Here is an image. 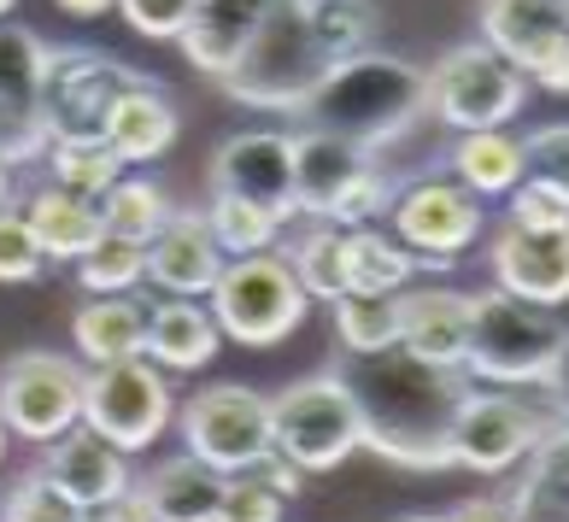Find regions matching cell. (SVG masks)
Segmentation results:
<instances>
[{"instance_id":"obj_1","label":"cell","mask_w":569,"mask_h":522,"mask_svg":"<svg viewBox=\"0 0 569 522\" xmlns=\"http://www.w3.org/2000/svg\"><path fill=\"white\" fill-rule=\"evenodd\" d=\"M335 370L358 400L370 452H382L406 470H452V429L463 400L476 393L463 382V370L429 364L406 347L347 352Z\"/></svg>"},{"instance_id":"obj_2","label":"cell","mask_w":569,"mask_h":522,"mask_svg":"<svg viewBox=\"0 0 569 522\" xmlns=\"http://www.w3.org/2000/svg\"><path fill=\"white\" fill-rule=\"evenodd\" d=\"M300 118H311V130L358 141L365 153H382L388 141L417 130V118H429V71L370 48L358 59H341L323 77V89L306 100Z\"/></svg>"},{"instance_id":"obj_3","label":"cell","mask_w":569,"mask_h":522,"mask_svg":"<svg viewBox=\"0 0 569 522\" xmlns=\"http://www.w3.org/2000/svg\"><path fill=\"white\" fill-rule=\"evenodd\" d=\"M329 71L335 59L323 53L318 30H311L306 0H282L259 24V36L247 41V53L229 66V77L218 82L229 100H241L252 112H306V100L323 89Z\"/></svg>"},{"instance_id":"obj_4","label":"cell","mask_w":569,"mask_h":522,"mask_svg":"<svg viewBox=\"0 0 569 522\" xmlns=\"http://www.w3.org/2000/svg\"><path fill=\"white\" fill-rule=\"evenodd\" d=\"M563 341H569V323L558 318V305L517 300L505 288L470 294V352H463V370L481 375V382H493V388L552 382Z\"/></svg>"},{"instance_id":"obj_5","label":"cell","mask_w":569,"mask_h":522,"mask_svg":"<svg viewBox=\"0 0 569 522\" xmlns=\"http://www.w3.org/2000/svg\"><path fill=\"white\" fill-rule=\"evenodd\" d=\"M399 182L365 153L358 141L335 135V130H300L293 135V200L300 218H323V223H376L393 205Z\"/></svg>"},{"instance_id":"obj_6","label":"cell","mask_w":569,"mask_h":522,"mask_svg":"<svg viewBox=\"0 0 569 522\" xmlns=\"http://www.w3.org/2000/svg\"><path fill=\"white\" fill-rule=\"evenodd\" d=\"M270 441L277 452H288L306 475H323L335 464L365 446V416H358L352 388L341 382V370H318L288 382L270 400Z\"/></svg>"},{"instance_id":"obj_7","label":"cell","mask_w":569,"mask_h":522,"mask_svg":"<svg viewBox=\"0 0 569 522\" xmlns=\"http://www.w3.org/2000/svg\"><path fill=\"white\" fill-rule=\"evenodd\" d=\"M206 305H212L223 341L264 352V347H282L306 323L311 294L300 288V277L288 270L282 253H247V259L223 264V277L206 294Z\"/></svg>"},{"instance_id":"obj_8","label":"cell","mask_w":569,"mask_h":522,"mask_svg":"<svg viewBox=\"0 0 569 522\" xmlns=\"http://www.w3.org/2000/svg\"><path fill=\"white\" fill-rule=\"evenodd\" d=\"M522 100H529V77L488 41H463V48L440 53V66H429V118H440L447 130H505Z\"/></svg>"},{"instance_id":"obj_9","label":"cell","mask_w":569,"mask_h":522,"mask_svg":"<svg viewBox=\"0 0 569 522\" xmlns=\"http://www.w3.org/2000/svg\"><path fill=\"white\" fill-rule=\"evenodd\" d=\"M177 416V393L164 382V370L136 352V359L118 364H89V388H82V423H89L100 441H112L123 452L153 446Z\"/></svg>"},{"instance_id":"obj_10","label":"cell","mask_w":569,"mask_h":522,"mask_svg":"<svg viewBox=\"0 0 569 522\" xmlns=\"http://www.w3.org/2000/svg\"><path fill=\"white\" fill-rule=\"evenodd\" d=\"M130 82H136V71L100 48H77V41L71 48H48V66H41V118H48V135L53 141L107 135V118Z\"/></svg>"},{"instance_id":"obj_11","label":"cell","mask_w":569,"mask_h":522,"mask_svg":"<svg viewBox=\"0 0 569 522\" xmlns=\"http://www.w3.org/2000/svg\"><path fill=\"white\" fill-rule=\"evenodd\" d=\"M82 388L89 370L66 352H18L0 364V416L18 441L48 446L82 423Z\"/></svg>"},{"instance_id":"obj_12","label":"cell","mask_w":569,"mask_h":522,"mask_svg":"<svg viewBox=\"0 0 569 522\" xmlns=\"http://www.w3.org/2000/svg\"><path fill=\"white\" fill-rule=\"evenodd\" d=\"M481 194H470L458 177H417L393 194L388 223L393 235L417 253V264L452 270L481 241Z\"/></svg>"},{"instance_id":"obj_13","label":"cell","mask_w":569,"mask_h":522,"mask_svg":"<svg viewBox=\"0 0 569 522\" xmlns=\"http://www.w3.org/2000/svg\"><path fill=\"white\" fill-rule=\"evenodd\" d=\"M177 423H182V446L194 452L200 464H212L218 475H241L277 446L270 441V400L241 388V382L200 388L194 400L182 405Z\"/></svg>"},{"instance_id":"obj_14","label":"cell","mask_w":569,"mask_h":522,"mask_svg":"<svg viewBox=\"0 0 569 522\" xmlns=\"http://www.w3.org/2000/svg\"><path fill=\"white\" fill-rule=\"evenodd\" d=\"M481 41L546 94H569V18L563 0H481Z\"/></svg>"},{"instance_id":"obj_15","label":"cell","mask_w":569,"mask_h":522,"mask_svg":"<svg viewBox=\"0 0 569 522\" xmlns=\"http://www.w3.org/2000/svg\"><path fill=\"white\" fill-rule=\"evenodd\" d=\"M540 411L511 400V393H470L458 411V429H452V464L458 470H476V475H505L517 470L540 441H546Z\"/></svg>"},{"instance_id":"obj_16","label":"cell","mask_w":569,"mask_h":522,"mask_svg":"<svg viewBox=\"0 0 569 522\" xmlns=\"http://www.w3.org/2000/svg\"><path fill=\"white\" fill-rule=\"evenodd\" d=\"M41 66H48V41L0 24V159L30 164L48 153V118H41Z\"/></svg>"},{"instance_id":"obj_17","label":"cell","mask_w":569,"mask_h":522,"mask_svg":"<svg viewBox=\"0 0 569 522\" xmlns=\"http://www.w3.org/2000/svg\"><path fill=\"white\" fill-rule=\"evenodd\" d=\"M212 194L252 200L282 223L300 218L293 200V135L288 130H241L212 153Z\"/></svg>"},{"instance_id":"obj_18","label":"cell","mask_w":569,"mask_h":522,"mask_svg":"<svg viewBox=\"0 0 569 522\" xmlns=\"http://www.w3.org/2000/svg\"><path fill=\"white\" fill-rule=\"evenodd\" d=\"M41 475H48L59 493H71L82 511L118 505V499L136 493V482H130V452L112 446V441H100L89 423H77V429L59 434V441L41 446Z\"/></svg>"},{"instance_id":"obj_19","label":"cell","mask_w":569,"mask_h":522,"mask_svg":"<svg viewBox=\"0 0 569 522\" xmlns=\"http://www.w3.org/2000/svg\"><path fill=\"white\" fill-rule=\"evenodd\" d=\"M493 288L535 305H569V229H517L505 223L493 247Z\"/></svg>"},{"instance_id":"obj_20","label":"cell","mask_w":569,"mask_h":522,"mask_svg":"<svg viewBox=\"0 0 569 522\" xmlns=\"http://www.w3.org/2000/svg\"><path fill=\"white\" fill-rule=\"evenodd\" d=\"M229 253L218 247L206 212H171V223L147 241V282L177 300H206L223 277Z\"/></svg>"},{"instance_id":"obj_21","label":"cell","mask_w":569,"mask_h":522,"mask_svg":"<svg viewBox=\"0 0 569 522\" xmlns=\"http://www.w3.org/2000/svg\"><path fill=\"white\" fill-rule=\"evenodd\" d=\"M277 7L282 0H194V18L177 36V48L188 66L218 82V77H229V66L247 53V41L259 36V24Z\"/></svg>"},{"instance_id":"obj_22","label":"cell","mask_w":569,"mask_h":522,"mask_svg":"<svg viewBox=\"0 0 569 522\" xmlns=\"http://www.w3.org/2000/svg\"><path fill=\"white\" fill-rule=\"evenodd\" d=\"M399 347L429 364L463 370V352H470V294H458V288H406L399 294Z\"/></svg>"},{"instance_id":"obj_23","label":"cell","mask_w":569,"mask_h":522,"mask_svg":"<svg viewBox=\"0 0 569 522\" xmlns=\"http://www.w3.org/2000/svg\"><path fill=\"white\" fill-rule=\"evenodd\" d=\"M177 130H182V118H177V100L159 89V82H147L136 77L130 89L118 94V107L107 118V148L123 159V164H153L177 148Z\"/></svg>"},{"instance_id":"obj_24","label":"cell","mask_w":569,"mask_h":522,"mask_svg":"<svg viewBox=\"0 0 569 522\" xmlns=\"http://www.w3.org/2000/svg\"><path fill=\"white\" fill-rule=\"evenodd\" d=\"M223 482L212 464H200L194 452H177L153 464L136 482V499L147 505L153 522H218V499H223Z\"/></svg>"},{"instance_id":"obj_25","label":"cell","mask_w":569,"mask_h":522,"mask_svg":"<svg viewBox=\"0 0 569 522\" xmlns=\"http://www.w3.org/2000/svg\"><path fill=\"white\" fill-rule=\"evenodd\" d=\"M218 347H223V329H218V318H212V305L164 294L153 311H147V341H141V352H147L159 370H206V364L218 359Z\"/></svg>"},{"instance_id":"obj_26","label":"cell","mask_w":569,"mask_h":522,"mask_svg":"<svg viewBox=\"0 0 569 522\" xmlns=\"http://www.w3.org/2000/svg\"><path fill=\"white\" fill-rule=\"evenodd\" d=\"M24 218H30L41 253H48V264H53V259H71V264H77L100 235H107L100 200L71 194V188H59V182H41V188H36V194L24 200Z\"/></svg>"},{"instance_id":"obj_27","label":"cell","mask_w":569,"mask_h":522,"mask_svg":"<svg viewBox=\"0 0 569 522\" xmlns=\"http://www.w3.org/2000/svg\"><path fill=\"white\" fill-rule=\"evenodd\" d=\"M71 341L89 364H118L136 359L147 341V311L130 294H89V305H77Z\"/></svg>"},{"instance_id":"obj_28","label":"cell","mask_w":569,"mask_h":522,"mask_svg":"<svg viewBox=\"0 0 569 522\" xmlns=\"http://www.w3.org/2000/svg\"><path fill=\"white\" fill-rule=\"evenodd\" d=\"M511 505L522 522H569V423H558L522 458V482L511 488Z\"/></svg>"},{"instance_id":"obj_29","label":"cell","mask_w":569,"mask_h":522,"mask_svg":"<svg viewBox=\"0 0 569 522\" xmlns=\"http://www.w3.org/2000/svg\"><path fill=\"white\" fill-rule=\"evenodd\" d=\"M417 277V253L376 223L347 229V294H406Z\"/></svg>"},{"instance_id":"obj_30","label":"cell","mask_w":569,"mask_h":522,"mask_svg":"<svg viewBox=\"0 0 569 522\" xmlns=\"http://www.w3.org/2000/svg\"><path fill=\"white\" fill-rule=\"evenodd\" d=\"M522 141L511 130H463L458 148H452V177L470 188V194L493 200V194H511L522 182Z\"/></svg>"},{"instance_id":"obj_31","label":"cell","mask_w":569,"mask_h":522,"mask_svg":"<svg viewBox=\"0 0 569 522\" xmlns=\"http://www.w3.org/2000/svg\"><path fill=\"white\" fill-rule=\"evenodd\" d=\"M288 270L300 277V288L311 300H323L335 305L347 294V229L341 223H323V218H311V229H300V235L288 241Z\"/></svg>"},{"instance_id":"obj_32","label":"cell","mask_w":569,"mask_h":522,"mask_svg":"<svg viewBox=\"0 0 569 522\" xmlns=\"http://www.w3.org/2000/svg\"><path fill=\"white\" fill-rule=\"evenodd\" d=\"M171 194L153 182V177H136V171H123L112 188H107V200H100V218H107L112 235H130V241H153L164 223H171Z\"/></svg>"},{"instance_id":"obj_33","label":"cell","mask_w":569,"mask_h":522,"mask_svg":"<svg viewBox=\"0 0 569 522\" xmlns=\"http://www.w3.org/2000/svg\"><path fill=\"white\" fill-rule=\"evenodd\" d=\"M130 171L107 135H89V141H48V182L71 188V194H89V200H107V188Z\"/></svg>"},{"instance_id":"obj_34","label":"cell","mask_w":569,"mask_h":522,"mask_svg":"<svg viewBox=\"0 0 569 522\" xmlns=\"http://www.w3.org/2000/svg\"><path fill=\"white\" fill-rule=\"evenodd\" d=\"M141 282H147V247L130 235H112V229L77 259L82 294H136Z\"/></svg>"},{"instance_id":"obj_35","label":"cell","mask_w":569,"mask_h":522,"mask_svg":"<svg viewBox=\"0 0 569 522\" xmlns=\"http://www.w3.org/2000/svg\"><path fill=\"white\" fill-rule=\"evenodd\" d=\"M335 341H341V352L399 347V294H341L335 300Z\"/></svg>"},{"instance_id":"obj_36","label":"cell","mask_w":569,"mask_h":522,"mask_svg":"<svg viewBox=\"0 0 569 522\" xmlns=\"http://www.w3.org/2000/svg\"><path fill=\"white\" fill-rule=\"evenodd\" d=\"M206 223H212V235L229 259H247V253H270V247L282 241V218L264 212V205L252 200H236V194H212V205H206Z\"/></svg>"},{"instance_id":"obj_37","label":"cell","mask_w":569,"mask_h":522,"mask_svg":"<svg viewBox=\"0 0 569 522\" xmlns=\"http://www.w3.org/2000/svg\"><path fill=\"white\" fill-rule=\"evenodd\" d=\"M311 12V30H318L323 53L341 66V59H358L370 53L376 30H382V12H376V0H306Z\"/></svg>"},{"instance_id":"obj_38","label":"cell","mask_w":569,"mask_h":522,"mask_svg":"<svg viewBox=\"0 0 569 522\" xmlns=\"http://www.w3.org/2000/svg\"><path fill=\"white\" fill-rule=\"evenodd\" d=\"M82 516H89V511H82L71 493H59L41 470L18 475L12 493L0 499V522H82Z\"/></svg>"},{"instance_id":"obj_39","label":"cell","mask_w":569,"mask_h":522,"mask_svg":"<svg viewBox=\"0 0 569 522\" xmlns=\"http://www.w3.org/2000/svg\"><path fill=\"white\" fill-rule=\"evenodd\" d=\"M41 270H48V253H41L36 229L24 218V205H0V282L18 288V282H36Z\"/></svg>"},{"instance_id":"obj_40","label":"cell","mask_w":569,"mask_h":522,"mask_svg":"<svg viewBox=\"0 0 569 522\" xmlns=\"http://www.w3.org/2000/svg\"><path fill=\"white\" fill-rule=\"evenodd\" d=\"M282 511H288V499L270 482H259L252 470H241V475H229V482H223L218 522H282Z\"/></svg>"},{"instance_id":"obj_41","label":"cell","mask_w":569,"mask_h":522,"mask_svg":"<svg viewBox=\"0 0 569 522\" xmlns=\"http://www.w3.org/2000/svg\"><path fill=\"white\" fill-rule=\"evenodd\" d=\"M505 200H511V223L517 229H569V194L552 188L546 177H522Z\"/></svg>"},{"instance_id":"obj_42","label":"cell","mask_w":569,"mask_h":522,"mask_svg":"<svg viewBox=\"0 0 569 522\" xmlns=\"http://www.w3.org/2000/svg\"><path fill=\"white\" fill-rule=\"evenodd\" d=\"M118 12L147 41H177L188 30V18H194V0H118Z\"/></svg>"},{"instance_id":"obj_43","label":"cell","mask_w":569,"mask_h":522,"mask_svg":"<svg viewBox=\"0 0 569 522\" xmlns=\"http://www.w3.org/2000/svg\"><path fill=\"white\" fill-rule=\"evenodd\" d=\"M522 177H546L552 188L569 194V123H546V130L522 135Z\"/></svg>"},{"instance_id":"obj_44","label":"cell","mask_w":569,"mask_h":522,"mask_svg":"<svg viewBox=\"0 0 569 522\" xmlns=\"http://www.w3.org/2000/svg\"><path fill=\"white\" fill-rule=\"evenodd\" d=\"M252 475H259V482H270L282 499H300V488H306V470L293 464L288 452H277V446H270V452L259 458V464H252Z\"/></svg>"},{"instance_id":"obj_45","label":"cell","mask_w":569,"mask_h":522,"mask_svg":"<svg viewBox=\"0 0 569 522\" xmlns=\"http://www.w3.org/2000/svg\"><path fill=\"white\" fill-rule=\"evenodd\" d=\"M447 522H522L511 499H463L458 511H447Z\"/></svg>"},{"instance_id":"obj_46","label":"cell","mask_w":569,"mask_h":522,"mask_svg":"<svg viewBox=\"0 0 569 522\" xmlns=\"http://www.w3.org/2000/svg\"><path fill=\"white\" fill-rule=\"evenodd\" d=\"M82 522H153V516H147V505L130 493V499H118V505H100V511H89Z\"/></svg>"},{"instance_id":"obj_47","label":"cell","mask_w":569,"mask_h":522,"mask_svg":"<svg viewBox=\"0 0 569 522\" xmlns=\"http://www.w3.org/2000/svg\"><path fill=\"white\" fill-rule=\"evenodd\" d=\"M59 12H71V18H100V12H112L118 0H53Z\"/></svg>"},{"instance_id":"obj_48","label":"cell","mask_w":569,"mask_h":522,"mask_svg":"<svg viewBox=\"0 0 569 522\" xmlns=\"http://www.w3.org/2000/svg\"><path fill=\"white\" fill-rule=\"evenodd\" d=\"M552 393H558V405H563V416H569V341H563V359H558V370H552Z\"/></svg>"},{"instance_id":"obj_49","label":"cell","mask_w":569,"mask_h":522,"mask_svg":"<svg viewBox=\"0 0 569 522\" xmlns=\"http://www.w3.org/2000/svg\"><path fill=\"white\" fill-rule=\"evenodd\" d=\"M7 188H12V164L0 159V205H7Z\"/></svg>"},{"instance_id":"obj_50","label":"cell","mask_w":569,"mask_h":522,"mask_svg":"<svg viewBox=\"0 0 569 522\" xmlns=\"http://www.w3.org/2000/svg\"><path fill=\"white\" fill-rule=\"evenodd\" d=\"M7 434H12V429H7V416H0V458H7Z\"/></svg>"},{"instance_id":"obj_51","label":"cell","mask_w":569,"mask_h":522,"mask_svg":"<svg viewBox=\"0 0 569 522\" xmlns=\"http://www.w3.org/2000/svg\"><path fill=\"white\" fill-rule=\"evenodd\" d=\"M399 522H447V516H399Z\"/></svg>"},{"instance_id":"obj_52","label":"cell","mask_w":569,"mask_h":522,"mask_svg":"<svg viewBox=\"0 0 569 522\" xmlns=\"http://www.w3.org/2000/svg\"><path fill=\"white\" fill-rule=\"evenodd\" d=\"M12 7H18V0H0V18H7V12H12Z\"/></svg>"},{"instance_id":"obj_53","label":"cell","mask_w":569,"mask_h":522,"mask_svg":"<svg viewBox=\"0 0 569 522\" xmlns=\"http://www.w3.org/2000/svg\"><path fill=\"white\" fill-rule=\"evenodd\" d=\"M563 18H569V0H563Z\"/></svg>"}]
</instances>
